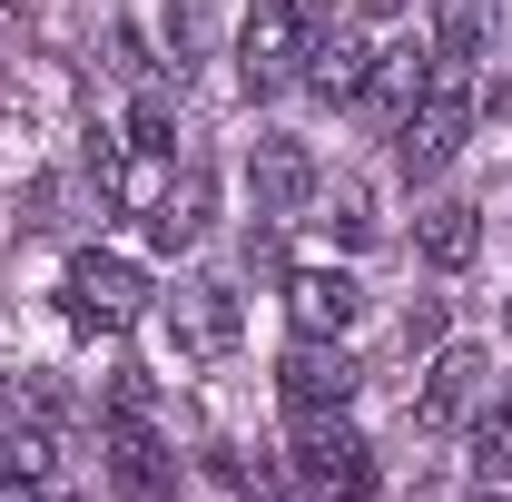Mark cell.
<instances>
[{
    "label": "cell",
    "mask_w": 512,
    "mask_h": 502,
    "mask_svg": "<svg viewBox=\"0 0 512 502\" xmlns=\"http://www.w3.org/2000/svg\"><path fill=\"white\" fill-rule=\"evenodd\" d=\"M365 10H404V0H365Z\"/></svg>",
    "instance_id": "obj_19"
},
{
    "label": "cell",
    "mask_w": 512,
    "mask_h": 502,
    "mask_svg": "<svg viewBox=\"0 0 512 502\" xmlns=\"http://www.w3.org/2000/svg\"><path fill=\"white\" fill-rule=\"evenodd\" d=\"M355 306H365V286H355L345 266H296V276H286V325H296V335H325V345H345Z\"/></svg>",
    "instance_id": "obj_10"
},
{
    "label": "cell",
    "mask_w": 512,
    "mask_h": 502,
    "mask_svg": "<svg viewBox=\"0 0 512 502\" xmlns=\"http://www.w3.org/2000/svg\"><path fill=\"white\" fill-rule=\"evenodd\" d=\"M493 40V0H434V60L444 69H473Z\"/></svg>",
    "instance_id": "obj_15"
},
{
    "label": "cell",
    "mask_w": 512,
    "mask_h": 502,
    "mask_svg": "<svg viewBox=\"0 0 512 502\" xmlns=\"http://www.w3.org/2000/svg\"><path fill=\"white\" fill-rule=\"evenodd\" d=\"M99 453H109V483H119L128 502H168V493H178V453L148 434V414L109 404V424H99Z\"/></svg>",
    "instance_id": "obj_5"
},
{
    "label": "cell",
    "mask_w": 512,
    "mask_h": 502,
    "mask_svg": "<svg viewBox=\"0 0 512 502\" xmlns=\"http://www.w3.org/2000/svg\"><path fill=\"white\" fill-rule=\"evenodd\" d=\"M276 394H286V414H345V394H355V365H345V345H325V335H296V355L276 365Z\"/></svg>",
    "instance_id": "obj_9"
},
{
    "label": "cell",
    "mask_w": 512,
    "mask_h": 502,
    "mask_svg": "<svg viewBox=\"0 0 512 502\" xmlns=\"http://www.w3.org/2000/svg\"><path fill=\"white\" fill-rule=\"evenodd\" d=\"M60 306L69 325H89V335H128L138 315H148V276L128 266V256H69V276H60Z\"/></svg>",
    "instance_id": "obj_3"
},
{
    "label": "cell",
    "mask_w": 512,
    "mask_h": 502,
    "mask_svg": "<svg viewBox=\"0 0 512 502\" xmlns=\"http://www.w3.org/2000/svg\"><path fill=\"white\" fill-rule=\"evenodd\" d=\"M414 247H424V266H473L483 256V207H463V197H444V207H424V227H414Z\"/></svg>",
    "instance_id": "obj_14"
},
{
    "label": "cell",
    "mask_w": 512,
    "mask_h": 502,
    "mask_svg": "<svg viewBox=\"0 0 512 502\" xmlns=\"http://www.w3.org/2000/svg\"><path fill=\"white\" fill-rule=\"evenodd\" d=\"M463 138H473V79L434 60V89L414 99V119L394 128V158H404V178H434V168L463 158Z\"/></svg>",
    "instance_id": "obj_2"
},
{
    "label": "cell",
    "mask_w": 512,
    "mask_h": 502,
    "mask_svg": "<svg viewBox=\"0 0 512 502\" xmlns=\"http://www.w3.org/2000/svg\"><path fill=\"white\" fill-rule=\"evenodd\" d=\"M473 502H512V493H493V483H483V493H473Z\"/></svg>",
    "instance_id": "obj_18"
},
{
    "label": "cell",
    "mask_w": 512,
    "mask_h": 502,
    "mask_svg": "<svg viewBox=\"0 0 512 502\" xmlns=\"http://www.w3.org/2000/svg\"><path fill=\"white\" fill-rule=\"evenodd\" d=\"M424 89H434V40H394V50H375L365 89H355V109H365L375 128H404Z\"/></svg>",
    "instance_id": "obj_8"
},
{
    "label": "cell",
    "mask_w": 512,
    "mask_h": 502,
    "mask_svg": "<svg viewBox=\"0 0 512 502\" xmlns=\"http://www.w3.org/2000/svg\"><path fill=\"white\" fill-rule=\"evenodd\" d=\"M237 79L247 99H276L286 79H306V10L296 0H256L247 30H237Z\"/></svg>",
    "instance_id": "obj_4"
},
{
    "label": "cell",
    "mask_w": 512,
    "mask_h": 502,
    "mask_svg": "<svg viewBox=\"0 0 512 502\" xmlns=\"http://www.w3.org/2000/svg\"><path fill=\"white\" fill-rule=\"evenodd\" d=\"M306 197H316V158L296 138H256V207L266 217H306Z\"/></svg>",
    "instance_id": "obj_11"
},
{
    "label": "cell",
    "mask_w": 512,
    "mask_h": 502,
    "mask_svg": "<svg viewBox=\"0 0 512 502\" xmlns=\"http://www.w3.org/2000/svg\"><path fill=\"white\" fill-rule=\"evenodd\" d=\"M286 463H296V483H306L316 502H375V493H384L375 443L355 434L345 414H296V443H286Z\"/></svg>",
    "instance_id": "obj_1"
},
{
    "label": "cell",
    "mask_w": 512,
    "mask_h": 502,
    "mask_svg": "<svg viewBox=\"0 0 512 502\" xmlns=\"http://www.w3.org/2000/svg\"><path fill=\"white\" fill-rule=\"evenodd\" d=\"M483 394H493V355L483 345H444L434 375H424V394H414V424L424 434H463L483 414Z\"/></svg>",
    "instance_id": "obj_6"
},
{
    "label": "cell",
    "mask_w": 512,
    "mask_h": 502,
    "mask_svg": "<svg viewBox=\"0 0 512 502\" xmlns=\"http://www.w3.org/2000/svg\"><path fill=\"white\" fill-rule=\"evenodd\" d=\"M463 434H473V473H483V483H512V384L483 394V414H473Z\"/></svg>",
    "instance_id": "obj_16"
},
{
    "label": "cell",
    "mask_w": 512,
    "mask_h": 502,
    "mask_svg": "<svg viewBox=\"0 0 512 502\" xmlns=\"http://www.w3.org/2000/svg\"><path fill=\"white\" fill-rule=\"evenodd\" d=\"M404 355H444V306H434V296L404 315Z\"/></svg>",
    "instance_id": "obj_17"
},
{
    "label": "cell",
    "mask_w": 512,
    "mask_h": 502,
    "mask_svg": "<svg viewBox=\"0 0 512 502\" xmlns=\"http://www.w3.org/2000/svg\"><path fill=\"white\" fill-rule=\"evenodd\" d=\"M217 227V178L207 168H188V178H168V197H158V217H148V237L158 247H197Z\"/></svg>",
    "instance_id": "obj_13"
},
{
    "label": "cell",
    "mask_w": 512,
    "mask_h": 502,
    "mask_svg": "<svg viewBox=\"0 0 512 502\" xmlns=\"http://www.w3.org/2000/svg\"><path fill=\"white\" fill-rule=\"evenodd\" d=\"M365 69H375L365 30H325V40H306V89H316V99H335V109L365 89Z\"/></svg>",
    "instance_id": "obj_12"
},
{
    "label": "cell",
    "mask_w": 512,
    "mask_h": 502,
    "mask_svg": "<svg viewBox=\"0 0 512 502\" xmlns=\"http://www.w3.org/2000/svg\"><path fill=\"white\" fill-rule=\"evenodd\" d=\"M158 325H168L178 365H217V355H237V296H227V286H178V296L158 306Z\"/></svg>",
    "instance_id": "obj_7"
}]
</instances>
